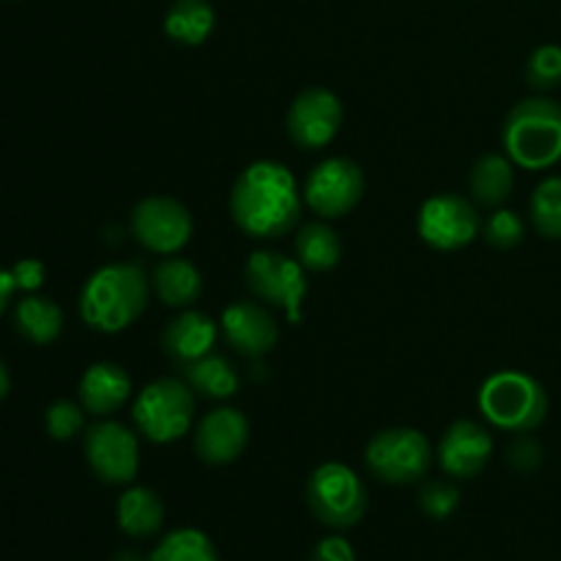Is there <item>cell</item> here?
I'll list each match as a JSON object with an SVG mask.
<instances>
[{
  "mask_svg": "<svg viewBox=\"0 0 561 561\" xmlns=\"http://www.w3.org/2000/svg\"><path fill=\"white\" fill-rule=\"evenodd\" d=\"M230 219L250 239L274 241L299 228L305 195L296 175L274 159L247 164L230 190Z\"/></svg>",
  "mask_w": 561,
  "mask_h": 561,
  "instance_id": "cell-1",
  "label": "cell"
},
{
  "mask_svg": "<svg viewBox=\"0 0 561 561\" xmlns=\"http://www.w3.org/2000/svg\"><path fill=\"white\" fill-rule=\"evenodd\" d=\"M148 294H151V279L140 263H107L82 285L80 316L93 332L118 334L146 312Z\"/></svg>",
  "mask_w": 561,
  "mask_h": 561,
  "instance_id": "cell-2",
  "label": "cell"
},
{
  "mask_svg": "<svg viewBox=\"0 0 561 561\" xmlns=\"http://www.w3.org/2000/svg\"><path fill=\"white\" fill-rule=\"evenodd\" d=\"M504 153L515 168L551 170L561 162V104L548 96L520 99L502 126Z\"/></svg>",
  "mask_w": 561,
  "mask_h": 561,
  "instance_id": "cell-3",
  "label": "cell"
},
{
  "mask_svg": "<svg viewBox=\"0 0 561 561\" xmlns=\"http://www.w3.org/2000/svg\"><path fill=\"white\" fill-rule=\"evenodd\" d=\"M482 416L504 433H531L546 422L548 392L535 376L520 370H499L485 378L477 394Z\"/></svg>",
  "mask_w": 561,
  "mask_h": 561,
  "instance_id": "cell-4",
  "label": "cell"
},
{
  "mask_svg": "<svg viewBox=\"0 0 561 561\" xmlns=\"http://www.w3.org/2000/svg\"><path fill=\"white\" fill-rule=\"evenodd\" d=\"M197 394L184 378H157L137 392L131 422L151 444H173L195 425Z\"/></svg>",
  "mask_w": 561,
  "mask_h": 561,
  "instance_id": "cell-5",
  "label": "cell"
},
{
  "mask_svg": "<svg viewBox=\"0 0 561 561\" xmlns=\"http://www.w3.org/2000/svg\"><path fill=\"white\" fill-rule=\"evenodd\" d=\"M305 499L312 515L332 529H351L359 524L370 502L365 480L337 460L321 463L307 477Z\"/></svg>",
  "mask_w": 561,
  "mask_h": 561,
  "instance_id": "cell-6",
  "label": "cell"
},
{
  "mask_svg": "<svg viewBox=\"0 0 561 561\" xmlns=\"http://www.w3.org/2000/svg\"><path fill=\"white\" fill-rule=\"evenodd\" d=\"M307 268L296 257L277 250H255L244 263V283L250 294L266 307H279L288 323H299L305 316Z\"/></svg>",
  "mask_w": 561,
  "mask_h": 561,
  "instance_id": "cell-7",
  "label": "cell"
},
{
  "mask_svg": "<svg viewBox=\"0 0 561 561\" xmlns=\"http://www.w3.org/2000/svg\"><path fill=\"white\" fill-rule=\"evenodd\" d=\"M365 466L387 485H414L431 471L433 444L416 427H387L365 447Z\"/></svg>",
  "mask_w": 561,
  "mask_h": 561,
  "instance_id": "cell-8",
  "label": "cell"
},
{
  "mask_svg": "<svg viewBox=\"0 0 561 561\" xmlns=\"http://www.w3.org/2000/svg\"><path fill=\"white\" fill-rule=\"evenodd\" d=\"M301 195H305V206L318 219L332 222L359 206L365 195V173L354 159L329 157L310 170Z\"/></svg>",
  "mask_w": 561,
  "mask_h": 561,
  "instance_id": "cell-9",
  "label": "cell"
},
{
  "mask_svg": "<svg viewBox=\"0 0 561 561\" xmlns=\"http://www.w3.org/2000/svg\"><path fill=\"white\" fill-rule=\"evenodd\" d=\"M480 230L482 219L474 203L453 192L427 197L416 214V233L431 250L438 252L463 250L480 236Z\"/></svg>",
  "mask_w": 561,
  "mask_h": 561,
  "instance_id": "cell-10",
  "label": "cell"
},
{
  "mask_svg": "<svg viewBox=\"0 0 561 561\" xmlns=\"http://www.w3.org/2000/svg\"><path fill=\"white\" fill-rule=\"evenodd\" d=\"M85 460L107 485H129L140 471V442L135 431L115 420H99L85 431Z\"/></svg>",
  "mask_w": 561,
  "mask_h": 561,
  "instance_id": "cell-11",
  "label": "cell"
},
{
  "mask_svg": "<svg viewBox=\"0 0 561 561\" xmlns=\"http://www.w3.org/2000/svg\"><path fill=\"white\" fill-rule=\"evenodd\" d=\"M190 208L175 197H142L131 211V236L153 255H179L192 239Z\"/></svg>",
  "mask_w": 561,
  "mask_h": 561,
  "instance_id": "cell-12",
  "label": "cell"
},
{
  "mask_svg": "<svg viewBox=\"0 0 561 561\" xmlns=\"http://www.w3.org/2000/svg\"><path fill=\"white\" fill-rule=\"evenodd\" d=\"M343 126V102L327 88H307L290 102L285 129L290 142L305 151H321Z\"/></svg>",
  "mask_w": 561,
  "mask_h": 561,
  "instance_id": "cell-13",
  "label": "cell"
},
{
  "mask_svg": "<svg viewBox=\"0 0 561 561\" xmlns=\"http://www.w3.org/2000/svg\"><path fill=\"white\" fill-rule=\"evenodd\" d=\"M219 332L225 343L244 359H263L279 340L277 318L257 301H233L219 316Z\"/></svg>",
  "mask_w": 561,
  "mask_h": 561,
  "instance_id": "cell-14",
  "label": "cell"
},
{
  "mask_svg": "<svg viewBox=\"0 0 561 561\" xmlns=\"http://www.w3.org/2000/svg\"><path fill=\"white\" fill-rule=\"evenodd\" d=\"M250 442V422L239 409L219 405L208 411L195 427L192 447L195 455L208 466H228L244 455Z\"/></svg>",
  "mask_w": 561,
  "mask_h": 561,
  "instance_id": "cell-15",
  "label": "cell"
},
{
  "mask_svg": "<svg viewBox=\"0 0 561 561\" xmlns=\"http://www.w3.org/2000/svg\"><path fill=\"white\" fill-rule=\"evenodd\" d=\"M493 455V436L474 420H458L444 431L438 442V466L453 480H471L488 466Z\"/></svg>",
  "mask_w": 561,
  "mask_h": 561,
  "instance_id": "cell-16",
  "label": "cell"
},
{
  "mask_svg": "<svg viewBox=\"0 0 561 561\" xmlns=\"http://www.w3.org/2000/svg\"><path fill=\"white\" fill-rule=\"evenodd\" d=\"M219 323L201 310H181L162 332V351L175 365H192L217 345Z\"/></svg>",
  "mask_w": 561,
  "mask_h": 561,
  "instance_id": "cell-17",
  "label": "cell"
},
{
  "mask_svg": "<svg viewBox=\"0 0 561 561\" xmlns=\"http://www.w3.org/2000/svg\"><path fill=\"white\" fill-rule=\"evenodd\" d=\"M80 405L88 414L107 420L118 414L131 398V376L115 362H96L80 378Z\"/></svg>",
  "mask_w": 561,
  "mask_h": 561,
  "instance_id": "cell-18",
  "label": "cell"
},
{
  "mask_svg": "<svg viewBox=\"0 0 561 561\" xmlns=\"http://www.w3.org/2000/svg\"><path fill=\"white\" fill-rule=\"evenodd\" d=\"M151 288L164 307L190 310L203 294V274L192 261L179 255H164L153 266Z\"/></svg>",
  "mask_w": 561,
  "mask_h": 561,
  "instance_id": "cell-19",
  "label": "cell"
},
{
  "mask_svg": "<svg viewBox=\"0 0 561 561\" xmlns=\"http://www.w3.org/2000/svg\"><path fill=\"white\" fill-rule=\"evenodd\" d=\"M115 518L124 535L142 540V537H153L164 526V504L151 488L131 485L118 496Z\"/></svg>",
  "mask_w": 561,
  "mask_h": 561,
  "instance_id": "cell-20",
  "label": "cell"
},
{
  "mask_svg": "<svg viewBox=\"0 0 561 561\" xmlns=\"http://www.w3.org/2000/svg\"><path fill=\"white\" fill-rule=\"evenodd\" d=\"M469 190L480 206L502 208L515 190V164L507 153H485L474 162Z\"/></svg>",
  "mask_w": 561,
  "mask_h": 561,
  "instance_id": "cell-21",
  "label": "cell"
},
{
  "mask_svg": "<svg viewBox=\"0 0 561 561\" xmlns=\"http://www.w3.org/2000/svg\"><path fill=\"white\" fill-rule=\"evenodd\" d=\"M296 261L307 268V272H332L343 257V241H340L337 230L327 222V219H316V222H305L296 228Z\"/></svg>",
  "mask_w": 561,
  "mask_h": 561,
  "instance_id": "cell-22",
  "label": "cell"
},
{
  "mask_svg": "<svg viewBox=\"0 0 561 561\" xmlns=\"http://www.w3.org/2000/svg\"><path fill=\"white\" fill-rule=\"evenodd\" d=\"M217 14L208 0H175L164 14V33L184 47H201L211 36Z\"/></svg>",
  "mask_w": 561,
  "mask_h": 561,
  "instance_id": "cell-23",
  "label": "cell"
},
{
  "mask_svg": "<svg viewBox=\"0 0 561 561\" xmlns=\"http://www.w3.org/2000/svg\"><path fill=\"white\" fill-rule=\"evenodd\" d=\"M181 373H184V381L195 389V394L206 400H230L239 392L241 381L233 362L214 354V351L203 359L192 362V365H184Z\"/></svg>",
  "mask_w": 561,
  "mask_h": 561,
  "instance_id": "cell-24",
  "label": "cell"
},
{
  "mask_svg": "<svg viewBox=\"0 0 561 561\" xmlns=\"http://www.w3.org/2000/svg\"><path fill=\"white\" fill-rule=\"evenodd\" d=\"M14 327L27 343L49 345L64 332V310L47 296H25L14 307Z\"/></svg>",
  "mask_w": 561,
  "mask_h": 561,
  "instance_id": "cell-25",
  "label": "cell"
},
{
  "mask_svg": "<svg viewBox=\"0 0 561 561\" xmlns=\"http://www.w3.org/2000/svg\"><path fill=\"white\" fill-rule=\"evenodd\" d=\"M148 561H219V553L206 531L184 526L164 535Z\"/></svg>",
  "mask_w": 561,
  "mask_h": 561,
  "instance_id": "cell-26",
  "label": "cell"
},
{
  "mask_svg": "<svg viewBox=\"0 0 561 561\" xmlns=\"http://www.w3.org/2000/svg\"><path fill=\"white\" fill-rule=\"evenodd\" d=\"M529 217L537 233L548 241H561V175H546L535 186Z\"/></svg>",
  "mask_w": 561,
  "mask_h": 561,
  "instance_id": "cell-27",
  "label": "cell"
},
{
  "mask_svg": "<svg viewBox=\"0 0 561 561\" xmlns=\"http://www.w3.org/2000/svg\"><path fill=\"white\" fill-rule=\"evenodd\" d=\"M526 82L535 91H553L561 85V47L542 44L526 60Z\"/></svg>",
  "mask_w": 561,
  "mask_h": 561,
  "instance_id": "cell-28",
  "label": "cell"
},
{
  "mask_svg": "<svg viewBox=\"0 0 561 561\" xmlns=\"http://www.w3.org/2000/svg\"><path fill=\"white\" fill-rule=\"evenodd\" d=\"M482 233H485L488 244L496 247V250H513V247H518L520 241H524L526 225H524V219H520L518 211L502 206L485 219V225H482Z\"/></svg>",
  "mask_w": 561,
  "mask_h": 561,
  "instance_id": "cell-29",
  "label": "cell"
},
{
  "mask_svg": "<svg viewBox=\"0 0 561 561\" xmlns=\"http://www.w3.org/2000/svg\"><path fill=\"white\" fill-rule=\"evenodd\" d=\"M85 414L80 403H71V400H55L53 405H47L44 411V425H47L49 438L55 442H71L77 433H82L85 427Z\"/></svg>",
  "mask_w": 561,
  "mask_h": 561,
  "instance_id": "cell-30",
  "label": "cell"
},
{
  "mask_svg": "<svg viewBox=\"0 0 561 561\" xmlns=\"http://www.w3.org/2000/svg\"><path fill=\"white\" fill-rule=\"evenodd\" d=\"M420 507L427 518L444 520L460 507V491L453 482L433 480L425 482V488L420 491Z\"/></svg>",
  "mask_w": 561,
  "mask_h": 561,
  "instance_id": "cell-31",
  "label": "cell"
},
{
  "mask_svg": "<svg viewBox=\"0 0 561 561\" xmlns=\"http://www.w3.org/2000/svg\"><path fill=\"white\" fill-rule=\"evenodd\" d=\"M507 460L515 471H520V474H529V471L540 469V463H542L540 444H537L535 438H529L520 433V436L510 444Z\"/></svg>",
  "mask_w": 561,
  "mask_h": 561,
  "instance_id": "cell-32",
  "label": "cell"
},
{
  "mask_svg": "<svg viewBox=\"0 0 561 561\" xmlns=\"http://www.w3.org/2000/svg\"><path fill=\"white\" fill-rule=\"evenodd\" d=\"M11 274H14L16 290H25V294H33V290H38L44 285V277H47V268H44V263L36 261V257H25V261L14 263Z\"/></svg>",
  "mask_w": 561,
  "mask_h": 561,
  "instance_id": "cell-33",
  "label": "cell"
},
{
  "mask_svg": "<svg viewBox=\"0 0 561 561\" xmlns=\"http://www.w3.org/2000/svg\"><path fill=\"white\" fill-rule=\"evenodd\" d=\"M310 561H356V551L343 535H329L318 542Z\"/></svg>",
  "mask_w": 561,
  "mask_h": 561,
  "instance_id": "cell-34",
  "label": "cell"
},
{
  "mask_svg": "<svg viewBox=\"0 0 561 561\" xmlns=\"http://www.w3.org/2000/svg\"><path fill=\"white\" fill-rule=\"evenodd\" d=\"M14 290H16L14 274L5 272V268H0V316L9 310V301H11V296H14Z\"/></svg>",
  "mask_w": 561,
  "mask_h": 561,
  "instance_id": "cell-35",
  "label": "cell"
},
{
  "mask_svg": "<svg viewBox=\"0 0 561 561\" xmlns=\"http://www.w3.org/2000/svg\"><path fill=\"white\" fill-rule=\"evenodd\" d=\"M9 389H11V378H9V370H5L3 359H0V403H3V400H5V394H9Z\"/></svg>",
  "mask_w": 561,
  "mask_h": 561,
  "instance_id": "cell-36",
  "label": "cell"
},
{
  "mask_svg": "<svg viewBox=\"0 0 561 561\" xmlns=\"http://www.w3.org/2000/svg\"><path fill=\"white\" fill-rule=\"evenodd\" d=\"M115 561H148V559H142L137 551H121L118 557H115Z\"/></svg>",
  "mask_w": 561,
  "mask_h": 561,
  "instance_id": "cell-37",
  "label": "cell"
}]
</instances>
